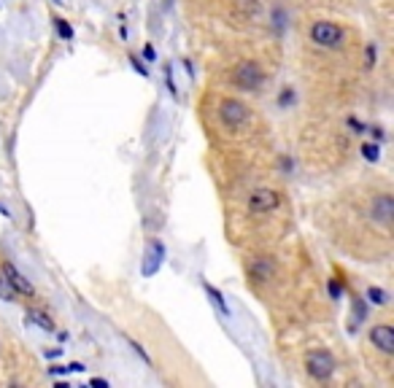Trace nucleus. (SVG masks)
Returning <instances> with one entry per match:
<instances>
[{
  "label": "nucleus",
  "instance_id": "1",
  "mask_svg": "<svg viewBox=\"0 0 394 388\" xmlns=\"http://www.w3.org/2000/svg\"><path fill=\"white\" fill-rule=\"evenodd\" d=\"M343 27L330 19H319V22L310 24V41L319 48H340L343 46Z\"/></svg>",
  "mask_w": 394,
  "mask_h": 388
},
{
  "label": "nucleus",
  "instance_id": "2",
  "mask_svg": "<svg viewBox=\"0 0 394 388\" xmlns=\"http://www.w3.org/2000/svg\"><path fill=\"white\" fill-rule=\"evenodd\" d=\"M233 84L243 92H257L259 86L265 84V73L259 68V62L254 60H243L235 65L233 71Z\"/></svg>",
  "mask_w": 394,
  "mask_h": 388
},
{
  "label": "nucleus",
  "instance_id": "3",
  "mask_svg": "<svg viewBox=\"0 0 394 388\" xmlns=\"http://www.w3.org/2000/svg\"><path fill=\"white\" fill-rule=\"evenodd\" d=\"M305 369H308V375L313 380H330L335 375V356L330 351H324V348H313V351L305 353Z\"/></svg>",
  "mask_w": 394,
  "mask_h": 388
},
{
  "label": "nucleus",
  "instance_id": "4",
  "mask_svg": "<svg viewBox=\"0 0 394 388\" xmlns=\"http://www.w3.org/2000/svg\"><path fill=\"white\" fill-rule=\"evenodd\" d=\"M248 116H251V111L243 100H238V97H224L222 103H219V119L230 127V130H238V127H243L248 124Z\"/></svg>",
  "mask_w": 394,
  "mask_h": 388
},
{
  "label": "nucleus",
  "instance_id": "5",
  "mask_svg": "<svg viewBox=\"0 0 394 388\" xmlns=\"http://www.w3.org/2000/svg\"><path fill=\"white\" fill-rule=\"evenodd\" d=\"M278 205H281V197L273 189H254L248 194V210L257 213V216L259 213H273Z\"/></svg>",
  "mask_w": 394,
  "mask_h": 388
},
{
  "label": "nucleus",
  "instance_id": "6",
  "mask_svg": "<svg viewBox=\"0 0 394 388\" xmlns=\"http://www.w3.org/2000/svg\"><path fill=\"white\" fill-rule=\"evenodd\" d=\"M394 216V200L392 194H375L373 203H370V218L381 227H389Z\"/></svg>",
  "mask_w": 394,
  "mask_h": 388
},
{
  "label": "nucleus",
  "instance_id": "7",
  "mask_svg": "<svg viewBox=\"0 0 394 388\" xmlns=\"http://www.w3.org/2000/svg\"><path fill=\"white\" fill-rule=\"evenodd\" d=\"M0 272H3V278L11 283V289L16 291V294H25V297H33L36 294V289H33V283L16 270V267L11 265V262H3V267H0Z\"/></svg>",
  "mask_w": 394,
  "mask_h": 388
},
{
  "label": "nucleus",
  "instance_id": "8",
  "mask_svg": "<svg viewBox=\"0 0 394 388\" xmlns=\"http://www.w3.org/2000/svg\"><path fill=\"white\" fill-rule=\"evenodd\" d=\"M370 342L378 348L381 353H394V329L389 324H378V327L370 329Z\"/></svg>",
  "mask_w": 394,
  "mask_h": 388
},
{
  "label": "nucleus",
  "instance_id": "9",
  "mask_svg": "<svg viewBox=\"0 0 394 388\" xmlns=\"http://www.w3.org/2000/svg\"><path fill=\"white\" fill-rule=\"evenodd\" d=\"M248 275H251L254 283H268V280L276 275V265H273V259H268V256L254 259L251 267H248Z\"/></svg>",
  "mask_w": 394,
  "mask_h": 388
},
{
  "label": "nucleus",
  "instance_id": "10",
  "mask_svg": "<svg viewBox=\"0 0 394 388\" xmlns=\"http://www.w3.org/2000/svg\"><path fill=\"white\" fill-rule=\"evenodd\" d=\"M351 305H354V318L348 321V329H351V332H357L359 324H362L365 318H368V305L362 302V300H354Z\"/></svg>",
  "mask_w": 394,
  "mask_h": 388
},
{
  "label": "nucleus",
  "instance_id": "11",
  "mask_svg": "<svg viewBox=\"0 0 394 388\" xmlns=\"http://www.w3.org/2000/svg\"><path fill=\"white\" fill-rule=\"evenodd\" d=\"M27 318H30V321H36V327H41L44 332H54V324H51L49 315L36 310V307H30V310H27Z\"/></svg>",
  "mask_w": 394,
  "mask_h": 388
},
{
  "label": "nucleus",
  "instance_id": "12",
  "mask_svg": "<svg viewBox=\"0 0 394 388\" xmlns=\"http://www.w3.org/2000/svg\"><path fill=\"white\" fill-rule=\"evenodd\" d=\"M206 294L211 297V302L216 305V310H222V315H230V307H227V302H224V297L219 294V289H213L211 283H206Z\"/></svg>",
  "mask_w": 394,
  "mask_h": 388
},
{
  "label": "nucleus",
  "instance_id": "13",
  "mask_svg": "<svg viewBox=\"0 0 394 388\" xmlns=\"http://www.w3.org/2000/svg\"><path fill=\"white\" fill-rule=\"evenodd\" d=\"M368 300H370V305H378V307H383V305L389 302V294H386L381 286H370V289H368Z\"/></svg>",
  "mask_w": 394,
  "mask_h": 388
},
{
  "label": "nucleus",
  "instance_id": "14",
  "mask_svg": "<svg viewBox=\"0 0 394 388\" xmlns=\"http://www.w3.org/2000/svg\"><path fill=\"white\" fill-rule=\"evenodd\" d=\"M54 30H57V36L62 38V41H71L74 38V27H71V22H65V19H54Z\"/></svg>",
  "mask_w": 394,
  "mask_h": 388
},
{
  "label": "nucleus",
  "instance_id": "15",
  "mask_svg": "<svg viewBox=\"0 0 394 388\" xmlns=\"http://www.w3.org/2000/svg\"><path fill=\"white\" fill-rule=\"evenodd\" d=\"M16 297H19V294L11 289V283L3 278V272H0V300H6V302H14Z\"/></svg>",
  "mask_w": 394,
  "mask_h": 388
},
{
  "label": "nucleus",
  "instance_id": "16",
  "mask_svg": "<svg viewBox=\"0 0 394 388\" xmlns=\"http://www.w3.org/2000/svg\"><path fill=\"white\" fill-rule=\"evenodd\" d=\"M362 157L368 159V162H378V159H381V146L378 143H365L362 146Z\"/></svg>",
  "mask_w": 394,
  "mask_h": 388
},
{
  "label": "nucleus",
  "instance_id": "17",
  "mask_svg": "<svg viewBox=\"0 0 394 388\" xmlns=\"http://www.w3.org/2000/svg\"><path fill=\"white\" fill-rule=\"evenodd\" d=\"M62 372H84V364H68V367H49V375H62Z\"/></svg>",
  "mask_w": 394,
  "mask_h": 388
},
{
  "label": "nucleus",
  "instance_id": "18",
  "mask_svg": "<svg viewBox=\"0 0 394 388\" xmlns=\"http://www.w3.org/2000/svg\"><path fill=\"white\" fill-rule=\"evenodd\" d=\"M127 342H130V348H133V351H136L138 356H141V359H143V362L148 364V367H151V356H148V353L143 351V345H141V342H136V340H130V337H127Z\"/></svg>",
  "mask_w": 394,
  "mask_h": 388
},
{
  "label": "nucleus",
  "instance_id": "19",
  "mask_svg": "<svg viewBox=\"0 0 394 388\" xmlns=\"http://www.w3.org/2000/svg\"><path fill=\"white\" fill-rule=\"evenodd\" d=\"M375 57H378V46H375V44H368V51H365V65L373 68V65H375Z\"/></svg>",
  "mask_w": 394,
  "mask_h": 388
},
{
  "label": "nucleus",
  "instance_id": "20",
  "mask_svg": "<svg viewBox=\"0 0 394 388\" xmlns=\"http://www.w3.org/2000/svg\"><path fill=\"white\" fill-rule=\"evenodd\" d=\"M165 84H168V89H171L173 97H178V89H176V84H173V68L171 65H165Z\"/></svg>",
  "mask_w": 394,
  "mask_h": 388
},
{
  "label": "nucleus",
  "instance_id": "21",
  "mask_svg": "<svg viewBox=\"0 0 394 388\" xmlns=\"http://www.w3.org/2000/svg\"><path fill=\"white\" fill-rule=\"evenodd\" d=\"M292 100H295V92H292V89H283L281 95H278V106L286 108V106H292Z\"/></svg>",
  "mask_w": 394,
  "mask_h": 388
},
{
  "label": "nucleus",
  "instance_id": "22",
  "mask_svg": "<svg viewBox=\"0 0 394 388\" xmlns=\"http://www.w3.org/2000/svg\"><path fill=\"white\" fill-rule=\"evenodd\" d=\"M130 65H133V68H136V71L141 73L143 78H148V68H146V65H143V62H141V60H138L136 54H130Z\"/></svg>",
  "mask_w": 394,
  "mask_h": 388
},
{
  "label": "nucleus",
  "instance_id": "23",
  "mask_svg": "<svg viewBox=\"0 0 394 388\" xmlns=\"http://www.w3.org/2000/svg\"><path fill=\"white\" fill-rule=\"evenodd\" d=\"M143 57H146L148 62L157 60V51H154V46H151V44H146V48H143Z\"/></svg>",
  "mask_w": 394,
  "mask_h": 388
},
{
  "label": "nucleus",
  "instance_id": "24",
  "mask_svg": "<svg viewBox=\"0 0 394 388\" xmlns=\"http://www.w3.org/2000/svg\"><path fill=\"white\" fill-rule=\"evenodd\" d=\"M89 383H92V386H103V388H108V386H111V383H108L106 377H92Z\"/></svg>",
  "mask_w": 394,
  "mask_h": 388
},
{
  "label": "nucleus",
  "instance_id": "25",
  "mask_svg": "<svg viewBox=\"0 0 394 388\" xmlns=\"http://www.w3.org/2000/svg\"><path fill=\"white\" fill-rule=\"evenodd\" d=\"M330 291H333V297H340V286L335 280H330Z\"/></svg>",
  "mask_w": 394,
  "mask_h": 388
},
{
  "label": "nucleus",
  "instance_id": "26",
  "mask_svg": "<svg viewBox=\"0 0 394 388\" xmlns=\"http://www.w3.org/2000/svg\"><path fill=\"white\" fill-rule=\"evenodd\" d=\"M54 3H62V0H54Z\"/></svg>",
  "mask_w": 394,
  "mask_h": 388
}]
</instances>
